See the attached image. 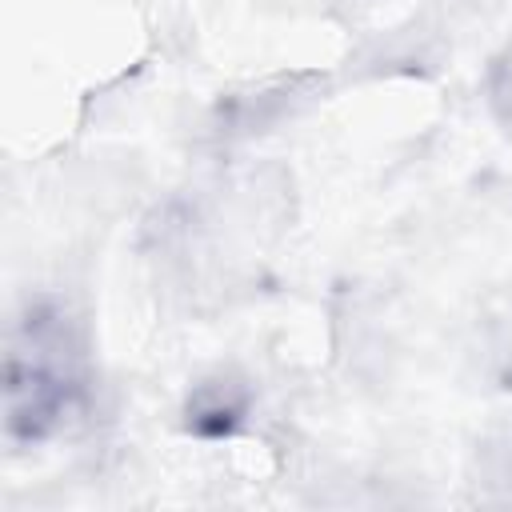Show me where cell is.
<instances>
[{"label": "cell", "mask_w": 512, "mask_h": 512, "mask_svg": "<svg viewBox=\"0 0 512 512\" xmlns=\"http://www.w3.org/2000/svg\"><path fill=\"white\" fill-rule=\"evenodd\" d=\"M4 440L32 448L60 436L88 400V364L72 316L60 304L28 300L4 336L0 376Z\"/></svg>", "instance_id": "6da1fadb"}, {"label": "cell", "mask_w": 512, "mask_h": 512, "mask_svg": "<svg viewBox=\"0 0 512 512\" xmlns=\"http://www.w3.org/2000/svg\"><path fill=\"white\" fill-rule=\"evenodd\" d=\"M252 404H256L252 384L232 368H216L188 388L180 408L184 432L196 440H228L248 424Z\"/></svg>", "instance_id": "7a4b0ae2"}]
</instances>
